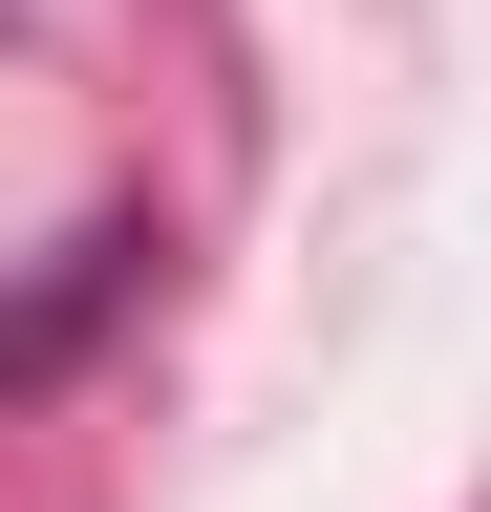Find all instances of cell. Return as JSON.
<instances>
[{
	"mask_svg": "<svg viewBox=\"0 0 491 512\" xmlns=\"http://www.w3.org/2000/svg\"><path fill=\"white\" fill-rule=\"evenodd\" d=\"M129 278H150V214H86V235L43 256L22 299H0V384H43V363H86V342H107V299H129Z\"/></svg>",
	"mask_w": 491,
	"mask_h": 512,
	"instance_id": "1",
	"label": "cell"
}]
</instances>
